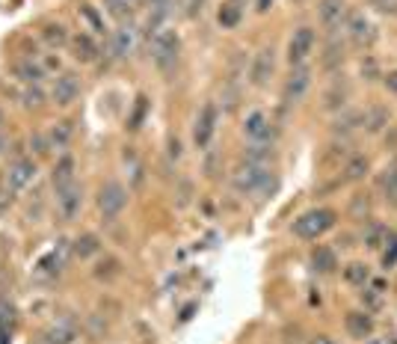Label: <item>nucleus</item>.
Returning <instances> with one entry per match:
<instances>
[{
    "label": "nucleus",
    "mask_w": 397,
    "mask_h": 344,
    "mask_svg": "<svg viewBox=\"0 0 397 344\" xmlns=\"http://www.w3.org/2000/svg\"><path fill=\"white\" fill-rule=\"evenodd\" d=\"M385 243H389V249H385V256H383V265L385 267H394L397 265V238H394V234H389Z\"/></svg>",
    "instance_id": "34"
},
{
    "label": "nucleus",
    "mask_w": 397,
    "mask_h": 344,
    "mask_svg": "<svg viewBox=\"0 0 397 344\" xmlns=\"http://www.w3.org/2000/svg\"><path fill=\"white\" fill-rule=\"evenodd\" d=\"M71 51H75L77 62H92L98 57V45L92 42V36H86V33H80L71 39Z\"/></svg>",
    "instance_id": "16"
},
{
    "label": "nucleus",
    "mask_w": 397,
    "mask_h": 344,
    "mask_svg": "<svg viewBox=\"0 0 397 344\" xmlns=\"http://www.w3.org/2000/svg\"><path fill=\"white\" fill-rule=\"evenodd\" d=\"M80 12H84V18H86V21L95 27L98 33H104V24H101V18H98V12H95L92 6H89V3H84V6H80Z\"/></svg>",
    "instance_id": "35"
},
{
    "label": "nucleus",
    "mask_w": 397,
    "mask_h": 344,
    "mask_svg": "<svg viewBox=\"0 0 397 344\" xmlns=\"http://www.w3.org/2000/svg\"><path fill=\"white\" fill-rule=\"evenodd\" d=\"M125 205H128V190H125L119 181H107V184L98 190V208H101L104 220H116Z\"/></svg>",
    "instance_id": "4"
},
{
    "label": "nucleus",
    "mask_w": 397,
    "mask_h": 344,
    "mask_svg": "<svg viewBox=\"0 0 397 344\" xmlns=\"http://www.w3.org/2000/svg\"><path fill=\"white\" fill-rule=\"evenodd\" d=\"M380 12H397V0H371Z\"/></svg>",
    "instance_id": "37"
},
{
    "label": "nucleus",
    "mask_w": 397,
    "mask_h": 344,
    "mask_svg": "<svg viewBox=\"0 0 397 344\" xmlns=\"http://www.w3.org/2000/svg\"><path fill=\"white\" fill-rule=\"evenodd\" d=\"M385 125H389V110H385V107H374L371 113H365V128L371 134L383 131Z\"/></svg>",
    "instance_id": "23"
},
{
    "label": "nucleus",
    "mask_w": 397,
    "mask_h": 344,
    "mask_svg": "<svg viewBox=\"0 0 397 344\" xmlns=\"http://www.w3.org/2000/svg\"><path fill=\"white\" fill-rule=\"evenodd\" d=\"M311 344H335V341H332L329 336H314V339H311Z\"/></svg>",
    "instance_id": "41"
},
{
    "label": "nucleus",
    "mask_w": 397,
    "mask_h": 344,
    "mask_svg": "<svg viewBox=\"0 0 397 344\" xmlns=\"http://www.w3.org/2000/svg\"><path fill=\"white\" fill-rule=\"evenodd\" d=\"M314 48V30L311 27H300L294 36H291V45H287V60H291V66H300V62L309 57Z\"/></svg>",
    "instance_id": "8"
},
{
    "label": "nucleus",
    "mask_w": 397,
    "mask_h": 344,
    "mask_svg": "<svg viewBox=\"0 0 397 344\" xmlns=\"http://www.w3.org/2000/svg\"><path fill=\"white\" fill-rule=\"evenodd\" d=\"M383 80H385V89H389V93H397V69L389 71V75H385Z\"/></svg>",
    "instance_id": "38"
},
{
    "label": "nucleus",
    "mask_w": 397,
    "mask_h": 344,
    "mask_svg": "<svg viewBox=\"0 0 397 344\" xmlns=\"http://www.w3.org/2000/svg\"><path fill=\"white\" fill-rule=\"evenodd\" d=\"M44 39H48L51 45H66V39H68L66 27H62V24H48V27H44Z\"/></svg>",
    "instance_id": "30"
},
{
    "label": "nucleus",
    "mask_w": 397,
    "mask_h": 344,
    "mask_svg": "<svg viewBox=\"0 0 397 344\" xmlns=\"http://www.w3.org/2000/svg\"><path fill=\"white\" fill-rule=\"evenodd\" d=\"M350 36H353V42L359 45V48H365V45L374 42V27L368 18L362 15H350Z\"/></svg>",
    "instance_id": "15"
},
{
    "label": "nucleus",
    "mask_w": 397,
    "mask_h": 344,
    "mask_svg": "<svg viewBox=\"0 0 397 344\" xmlns=\"http://www.w3.org/2000/svg\"><path fill=\"white\" fill-rule=\"evenodd\" d=\"M311 267L318 270V273H332V270L338 267L335 252H332L329 247H314L311 249Z\"/></svg>",
    "instance_id": "17"
},
{
    "label": "nucleus",
    "mask_w": 397,
    "mask_h": 344,
    "mask_svg": "<svg viewBox=\"0 0 397 344\" xmlns=\"http://www.w3.org/2000/svg\"><path fill=\"white\" fill-rule=\"evenodd\" d=\"M359 125H365V113L353 110V113H344V116H341L335 128H338V131H353V128H359Z\"/></svg>",
    "instance_id": "28"
},
{
    "label": "nucleus",
    "mask_w": 397,
    "mask_h": 344,
    "mask_svg": "<svg viewBox=\"0 0 397 344\" xmlns=\"http://www.w3.org/2000/svg\"><path fill=\"white\" fill-rule=\"evenodd\" d=\"M193 312H196V303H190V306H187V309H184V315H181V321H190V318H193Z\"/></svg>",
    "instance_id": "40"
},
{
    "label": "nucleus",
    "mask_w": 397,
    "mask_h": 344,
    "mask_svg": "<svg viewBox=\"0 0 397 344\" xmlns=\"http://www.w3.org/2000/svg\"><path fill=\"white\" fill-rule=\"evenodd\" d=\"M3 146H6V140H3V137H0V151H3Z\"/></svg>",
    "instance_id": "43"
},
{
    "label": "nucleus",
    "mask_w": 397,
    "mask_h": 344,
    "mask_svg": "<svg viewBox=\"0 0 397 344\" xmlns=\"http://www.w3.org/2000/svg\"><path fill=\"white\" fill-rule=\"evenodd\" d=\"M273 69H276L273 48H264V51H258V57H255V66H252V84H255V86H264V84H267V77L273 75Z\"/></svg>",
    "instance_id": "11"
},
{
    "label": "nucleus",
    "mask_w": 397,
    "mask_h": 344,
    "mask_svg": "<svg viewBox=\"0 0 397 344\" xmlns=\"http://www.w3.org/2000/svg\"><path fill=\"white\" fill-rule=\"evenodd\" d=\"M276 181L270 178V167L267 164H243L234 172V190L240 193H255V190H273Z\"/></svg>",
    "instance_id": "2"
},
{
    "label": "nucleus",
    "mask_w": 397,
    "mask_h": 344,
    "mask_svg": "<svg viewBox=\"0 0 397 344\" xmlns=\"http://www.w3.org/2000/svg\"><path fill=\"white\" fill-rule=\"evenodd\" d=\"M80 95V80L77 75H71V71H62L57 77V84H53V101L60 107H68L71 101H77Z\"/></svg>",
    "instance_id": "9"
},
{
    "label": "nucleus",
    "mask_w": 397,
    "mask_h": 344,
    "mask_svg": "<svg viewBox=\"0 0 397 344\" xmlns=\"http://www.w3.org/2000/svg\"><path fill=\"white\" fill-rule=\"evenodd\" d=\"M392 344H397V336H394V339H392Z\"/></svg>",
    "instance_id": "45"
},
{
    "label": "nucleus",
    "mask_w": 397,
    "mask_h": 344,
    "mask_svg": "<svg viewBox=\"0 0 397 344\" xmlns=\"http://www.w3.org/2000/svg\"><path fill=\"white\" fill-rule=\"evenodd\" d=\"M142 113H146V98H137V113H133V119H131V128H140V119H142Z\"/></svg>",
    "instance_id": "36"
},
{
    "label": "nucleus",
    "mask_w": 397,
    "mask_h": 344,
    "mask_svg": "<svg viewBox=\"0 0 397 344\" xmlns=\"http://www.w3.org/2000/svg\"><path fill=\"white\" fill-rule=\"evenodd\" d=\"M309 86H311V69L300 62V66L291 71V77L285 80V101H287V104L303 101L305 93H309Z\"/></svg>",
    "instance_id": "5"
},
{
    "label": "nucleus",
    "mask_w": 397,
    "mask_h": 344,
    "mask_svg": "<svg viewBox=\"0 0 397 344\" xmlns=\"http://www.w3.org/2000/svg\"><path fill=\"white\" fill-rule=\"evenodd\" d=\"M332 225H335V211H329V208H311V211H305L294 220V234L303 241H318Z\"/></svg>",
    "instance_id": "1"
},
{
    "label": "nucleus",
    "mask_w": 397,
    "mask_h": 344,
    "mask_svg": "<svg viewBox=\"0 0 397 344\" xmlns=\"http://www.w3.org/2000/svg\"><path fill=\"white\" fill-rule=\"evenodd\" d=\"M385 238H389V232H385L383 225H371V229H368V234H365V247L368 249H380Z\"/></svg>",
    "instance_id": "26"
},
{
    "label": "nucleus",
    "mask_w": 397,
    "mask_h": 344,
    "mask_svg": "<svg viewBox=\"0 0 397 344\" xmlns=\"http://www.w3.org/2000/svg\"><path fill=\"white\" fill-rule=\"evenodd\" d=\"M344 327H347V332L353 339H371V332H374V318L368 312H350L347 315V321H344Z\"/></svg>",
    "instance_id": "12"
},
{
    "label": "nucleus",
    "mask_w": 397,
    "mask_h": 344,
    "mask_svg": "<svg viewBox=\"0 0 397 344\" xmlns=\"http://www.w3.org/2000/svg\"><path fill=\"white\" fill-rule=\"evenodd\" d=\"M371 344H380V341H371Z\"/></svg>",
    "instance_id": "46"
},
{
    "label": "nucleus",
    "mask_w": 397,
    "mask_h": 344,
    "mask_svg": "<svg viewBox=\"0 0 397 344\" xmlns=\"http://www.w3.org/2000/svg\"><path fill=\"white\" fill-rule=\"evenodd\" d=\"M229 3H234V6H240V0H229Z\"/></svg>",
    "instance_id": "44"
},
{
    "label": "nucleus",
    "mask_w": 397,
    "mask_h": 344,
    "mask_svg": "<svg viewBox=\"0 0 397 344\" xmlns=\"http://www.w3.org/2000/svg\"><path fill=\"white\" fill-rule=\"evenodd\" d=\"M15 75L24 80V84H39V80L44 77V71H42V66H36L33 60H21L15 66Z\"/></svg>",
    "instance_id": "20"
},
{
    "label": "nucleus",
    "mask_w": 397,
    "mask_h": 344,
    "mask_svg": "<svg viewBox=\"0 0 397 344\" xmlns=\"http://www.w3.org/2000/svg\"><path fill=\"white\" fill-rule=\"evenodd\" d=\"M107 6H110V12L113 15H119V18H125L133 9V0H104Z\"/></svg>",
    "instance_id": "33"
},
{
    "label": "nucleus",
    "mask_w": 397,
    "mask_h": 344,
    "mask_svg": "<svg viewBox=\"0 0 397 344\" xmlns=\"http://www.w3.org/2000/svg\"><path fill=\"white\" fill-rule=\"evenodd\" d=\"M44 339H48V344H71V341L77 339V330L71 327V323L60 321L57 327H51L48 332H44Z\"/></svg>",
    "instance_id": "19"
},
{
    "label": "nucleus",
    "mask_w": 397,
    "mask_h": 344,
    "mask_svg": "<svg viewBox=\"0 0 397 344\" xmlns=\"http://www.w3.org/2000/svg\"><path fill=\"white\" fill-rule=\"evenodd\" d=\"M98 249H101V241H98L95 234H80V238L75 241V252H77V258H92Z\"/></svg>",
    "instance_id": "21"
},
{
    "label": "nucleus",
    "mask_w": 397,
    "mask_h": 344,
    "mask_svg": "<svg viewBox=\"0 0 397 344\" xmlns=\"http://www.w3.org/2000/svg\"><path fill=\"white\" fill-rule=\"evenodd\" d=\"M344 172H347V178H350V181L365 178V175H368V160H365L362 155H356V158L347 164V169H344Z\"/></svg>",
    "instance_id": "25"
},
{
    "label": "nucleus",
    "mask_w": 397,
    "mask_h": 344,
    "mask_svg": "<svg viewBox=\"0 0 397 344\" xmlns=\"http://www.w3.org/2000/svg\"><path fill=\"white\" fill-rule=\"evenodd\" d=\"M68 137H71V122H60V128H53V134H51L53 146H60V149L68 143Z\"/></svg>",
    "instance_id": "32"
},
{
    "label": "nucleus",
    "mask_w": 397,
    "mask_h": 344,
    "mask_svg": "<svg viewBox=\"0 0 397 344\" xmlns=\"http://www.w3.org/2000/svg\"><path fill=\"white\" fill-rule=\"evenodd\" d=\"M0 119H3V113H0Z\"/></svg>",
    "instance_id": "47"
},
{
    "label": "nucleus",
    "mask_w": 397,
    "mask_h": 344,
    "mask_svg": "<svg viewBox=\"0 0 397 344\" xmlns=\"http://www.w3.org/2000/svg\"><path fill=\"white\" fill-rule=\"evenodd\" d=\"M9 341H12V330L0 327V344H9Z\"/></svg>",
    "instance_id": "39"
},
{
    "label": "nucleus",
    "mask_w": 397,
    "mask_h": 344,
    "mask_svg": "<svg viewBox=\"0 0 397 344\" xmlns=\"http://www.w3.org/2000/svg\"><path fill=\"white\" fill-rule=\"evenodd\" d=\"M383 193H385V199H389V202L397 205V169H389L383 175Z\"/></svg>",
    "instance_id": "29"
},
{
    "label": "nucleus",
    "mask_w": 397,
    "mask_h": 344,
    "mask_svg": "<svg viewBox=\"0 0 397 344\" xmlns=\"http://www.w3.org/2000/svg\"><path fill=\"white\" fill-rule=\"evenodd\" d=\"M57 205H60V214L66 217V220H75L80 214V208H84V190H80L77 181H71V184L57 190Z\"/></svg>",
    "instance_id": "6"
},
{
    "label": "nucleus",
    "mask_w": 397,
    "mask_h": 344,
    "mask_svg": "<svg viewBox=\"0 0 397 344\" xmlns=\"http://www.w3.org/2000/svg\"><path fill=\"white\" fill-rule=\"evenodd\" d=\"M220 24L222 27H238V21H240V6H234V3H225L222 9H220Z\"/></svg>",
    "instance_id": "27"
},
{
    "label": "nucleus",
    "mask_w": 397,
    "mask_h": 344,
    "mask_svg": "<svg viewBox=\"0 0 397 344\" xmlns=\"http://www.w3.org/2000/svg\"><path fill=\"white\" fill-rule=\"evenodd\" d=\"M243 134H246L249 140H255V143L270 140V137H273V125H270V116L261 113V110L249 113L246 122H243Z\"/></svg>",
    "instance_id": "10"
},
{
    "label": "nucleus",
    "mask_w": 397,
    "mask_h": 344,
    "mask_svg": "<svg viewBox=\"0 0 397 344\" xmlns=\"http://www.w3.org/2000/svg\"><path fill=\"white\" fill-rule=\"evenodd\" d=\"M178 51H181V42H178V33L172 30H160L151 42V53H155V62L164 71H172L178 62Z\"/></svg>",
    "instance_id": "3"
},
{
    "label": "nucleus",
    "mask_w": 397,
    "mask_h": 344,
    "mask_svg": "<svg viewBox=\"0 0 397 344\" xmlns=\"http://www.w3.org/2000/svg\"><path fill=\"white\" fill-rule=\"evenodd\" d=\"M36 178V164L30 158H21V160H15L12 169H9V187H15V190H21L27 187L30 181Z\"/></svg>",
    "instance_id": "13"
},
{
    "label": "nucleus",
    "mask_w": 397,
    "mask_h": 344,
    "mask_svg": "<svg viewBox=\"0 0 397 344\" xmlns=\"http://www.w3.org/2000/svg\"><path fill=\"white\" fill-rule=\"evenodd\" d=\"M12 323H15V306L0 297V327L12 330Z\"/></svg>",
    "instance_id": "31"
},
{
    "label": "nucleus",
    "mask_w": 397,
    "mask_h": 344,
    "mask_svg": "<svg viewBox=\"0 0 397 344\" xmlns=\"http://www.w3.org/2000/svg\"><path fill=\"white\" fill-rule=\"evenodd\" d=\"M344 0H320L318 12H320V21L323 27H329V30H335V27L341 24V18H344Z\"/></svg>",
    "instance_id": "14"
},
{
    "label": "nucleus",
    "mask_w": 397,
    "mask_h": 344,
    "mask_svg": "<svg viewBox=\"0 0 397 344\" xmlns=\"http://www.w3.org/2000/svg\"><path fill=\"white\" fill-rule=\"evenodd\" d=\"M344 279L350 285H365L368 279H371V270H368V265H362V261H350L344 267Z\"/></svg>",
    "instance_id": "22"
},
{
    "label": "nucleus",
    "mask_w": 397,
    "mask_h": 344,
    "mask_svg": "<svg viewBox=\"0 0 397 344\" xmlns=\"http://www.w3.org/2000/svg\"><path fill=\"white\" fill-rule=\"evenodd\" d=\"M131 45H133V30H131V27L116 30V36H113V53H116V57H125V53L131 51Z\"/></svg>",
    "instance_id": "24"
},
{
    "label": "nucleus",
    "mask_w": 397,
    "mask_h": 344,
    "mask_svg": "<svg viewBox=\"0 0 397 344\" xmlns=\"http://www.w3.org/2000/svg\"><path fill=\"white\" fill-rule=\"evenodd\" d=\"M270 3H273V0H258V12H267Z\"/></svg>",
    "instance_id": "42"
},
{
    "label": "nucleus",
    "mask_w": 397,
    "mask_h": 344,
    "mask_svg": "<svg viewBox=\"0 0 397 344\" xmlns=\"http://www.w3.org/2000/svg\"><path fill=\"white\" fill-rule=\"evenodd\" d=\"M53 187H66V184H71L75 181V160H71L68 155H62L60 160H57V167H53Z\"/></svg>",
    "instance_id": "18"
},
{
    "label": "nucleus",
    "mask_w": 397,
    "mask_h": 344,
    "mask_svg": "<svg viewBox=\"0 0 397 344\" xmlns=\"http://www.w3.org/2000/svg\"><path fill=\"white\" fill-rule=\"evenodd\" d=\"M216 116H220V113H216V104H205L202 113H198L196 128H193V140H196L198 149H205L207 143H211L214 131H216Z\"/></svg>",
    "instance_id": "7"
}]
</instances>
